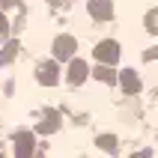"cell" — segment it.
Returning a JSON list of instances; mask_svg holds the SVG:
<instances>
[{"instance_id": "277c9868", "label": "cell", "mask_w": 158, "mask_h": 158, "mask_svg": "<svg viewBox=\"0 0 158 158\" xmlns=\"http://www.w3.org/2000/svg\"><path fill=\"white\" fill-rule=\"evenodd\" d=\"M93 12H96V15H107V12H110V6L102 0V3H93Z\"/></svg>"}, {"instance_id": "5b68a950", "label": "cell", "mask_w": 158, "mask_h": 158, "mask_svg": "<svg viewBox=\"0 0 158 158\" xmlns=\"http://www.w3.org/2000/svg\"><path fill=\"white\" fill-rule=\"evenodd\" d=\"M155 57H158V48L155 51H146V60H155Z\"/></svg>"}, {"instance_id": "6da1fadb", "label": "cell", "mask_w": 158, "mask_h": 158, "mask_svg": "<svg viewBox=\"0 0 158 158\" xmlns=\"http://www.w3.org/2000/svg\"><path fill=\"white\" fill-rule=\"evenodd\" d=\"M96 54L102 57V60H110V63H114L116 57H119V48H116V42H102L96 48Z\"/></svg>"}, {"instance_id": "7a4b0ae2", "label": "cell", "mask_w": 158, "mask_h": 158, "mask_svg": "<svg viewBox=\"0 0 158 158\" xmlns=\"http://www.w3.org/2000/svg\"><path fill=\"white\" fill-rule=\"evenodd\" d=\"M146 30L158 36V9H152V12H146Z\"/></svg>"}, {"instance_id": "3957f363", "label": "cell", "mask_w": 158, "mask_h": 158, "mask_svg": "<svg viewBox=\"0 0 158 158\" xmlns=\"http://www.w3.org/2000/svg\"><path fill=\"white\" fill-rule=\"evenodd\" d=\"M125 87H128V93H137V78L131 72H125Z\"/></svg>"}]
</instances>
